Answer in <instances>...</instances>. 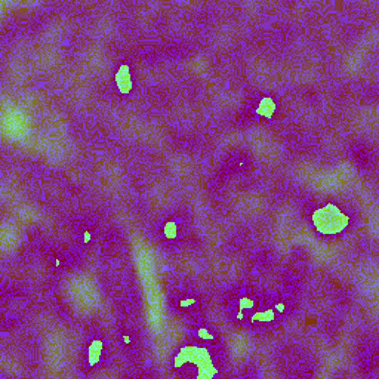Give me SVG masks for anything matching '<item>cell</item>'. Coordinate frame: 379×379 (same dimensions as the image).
I'll use <instances>...</instances> for the list:
<instances>
[{"label":"cell","mask_w":379,"mask_h":379,"mask_svg":"<svg viewBox=\"0 0 379 379\" xmlns=\"http://www.w3.org/2000/svg\"><path fill=\"white\" fill-rule=\"evenodd\" d=\"M311 223L317 233L323 236H336L348 228L350 216L336 203L324 201L312 210Z\"/></svg>","instance_id":"cell-1"},{"label":"cell","mask_w":379,"mask_h":379,"mask_svg":"<svg viewBox=\"0 0 379 379\" xmlns=\"http://www.w3.org/2000/svg\"><path fill=\"white\" fill-rule=\"evenodd\" d=\"M116 82H117V86L119 89L126 93L129 89H131V76L128 73V66H122L117 76H116Z\"/></svg>","instance_id":"cell-2"},{"label":"cell","mask_w":379,"mask_h":379,"mask_svg":"<svg viewBox=\"0 0 379 379\" xmlns=\"http://www.w3.org/2000/svg\"><path fill=\"white\" fill-rule=\"evenodd\" d=\"M273 111H274V101L271 98H264L256 108V114L265 116V117H269L273 114Z\"/></svg>","instance_id":"cell-3"}]
</instances>
